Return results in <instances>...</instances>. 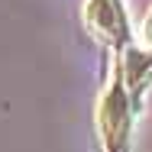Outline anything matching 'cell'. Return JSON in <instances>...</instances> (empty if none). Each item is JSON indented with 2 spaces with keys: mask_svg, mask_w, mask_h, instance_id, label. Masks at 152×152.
I'll list each match as a JSON object with an SVG mask.
<instances>
[{
  "mask_svg": "<svg viewBox=\"0 0 152 152\" xmlns=\"http://www.w3.org/2000/svg\"><path fill=\"white\" fill-rule=\"evenodd\" d=\"M84 26L94 39H100L117 52H126L133 45L129 16L120 0H84Z\"/></svg>",
  "mask_w": 152,
  "mask_h": 152,
  "instance_id": "cell-1",
  "label": "cell"
},
{
  "mask_svg": "<svg viewBox=\"0 0 152 152\" xmlns=\"http://www.w3.org/2000/svg\"><path fill=\"white\" fill-rule=\"evenodd\" d=\"M142 45L152 49V10H149V16H146V23H142Z\"/></svg>",
  "mask_w": 152,
  "mask_h": 152,
  "instance_id": "cell-3",
  "label": "cell"
},
{
  "mask_svg": "<svg viewBox=\"0 0 152 152\" xmlns=\"http://www.w3.org/2000/svg\"><path fill=\"white\" fill-rule=\"evenodd\" d=\"M129 113H136V110H133V104H129V94H126L123 78H120V71H117L113 81H110V88H107L104 97H100V113H97V120H100V133H104V142H107V152L120 149V142L126 139Z\"/></svg>",
  "mask_w": 152,
  "mask_h": 152,
  "instance_id": "cell-2",
  "label": "cell"
}]
</instances>
